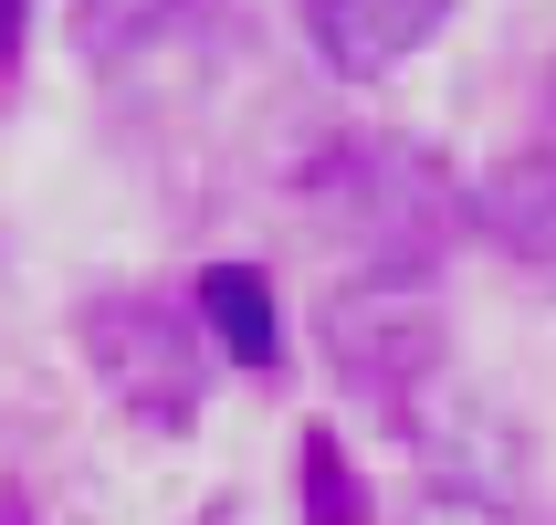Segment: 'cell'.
Returning <instances> with one entry per match:
<instances>
[{
  "label": "cell",
  "mask_w": 556,
  "mask_h": 525,
  "mask_svg": "<svg viewBox=\"0 0 556 525\" xmlns=\"http://www.w3.org/2000/svg\"><path fill=\"white\" fill-rule=\"evenodd\" d=\"M305 211L357 274H441L452 242H472V189L441 168L420 137L346 126L305 158Z\"/></svg>",
  "instance_id": "1"
},
{
  "label": "cell",
  "mask_w": 556,
  "mask_h": 525,
  "mask_svg": "<svg viewBox=\"0 0 556 525\" xmlns=\"http://www.w3.org/2000/svg\"><path fill=\"white\" fill-rule=\"evenodd\" d=\"M315 347H326V378L346 400H368L389 432L452 389V315L431 274H346L315 305Z\"/></svg>",
  "instance_id": "2"
},
{
  "label": "cell",
  "mask_w": 556,
  "mask_h": 525,
  "mask_svg": "<svg viewBox=\"0 0 556 525\" xmlns=\"http://www.w3.org/2000/svg\"><path fill=\"white\" fill-rule=\"evenodd\" d=\"M74 358L137 432H189L211 410V326L189 315V295H148V284H94L74 305Z\"/></svg>",
  "instance_id": "3"
},
{
  "label": "cell",
  "mask_w": 556,
  "mask_h": 525,
  "mask_svg": "<svg viewBox=\"0 0 556 525\" xmlns=\"http://www.w3.org/2000/svg\"><path fill=\"white\" fill-rule=\"evenodd\" d=\"M294 11H305V42H315V63H326L337 85L400 74V63L452 22V0H294Z\"/></svg>",
  "instance_id": "4"
},
{
  "label": "cell",
  "mask_w": 556,
  "mask_h": 525,
  "mask_svg": "<svg viewBox=\"0 0 556 525\" xmlns=\"http://www.w3.org/2000/svg\"><path fill=\"white\" fill-rule=\"evenodd\" d=\"M472 242H494L535 295H556V148H515L472 179Z\"/></svg>",
  "instance_id": "5"
},
{
  "label": "cell",
  "mask_w": 556,
  "mask_h": 525,
  "mask_svg": "<svg viewBox=\"0 0 556 525\" xmlns=\"http://www.w3.org/2000/svg\"><path fill=\"white\" fill-rule=\"evenodd\" d=\"M179 295H189V315L211 326L220 368H242V378H283V284L263 274V263H200Z\"/></svg>",
  "instance_id": "6"
},
{
  "label": "cell",
  "mask_w": 556,
  "mask_h": 525,
  "mask_svg": "<svg viewBox=\"0 0 556 525\" xmlns=\"http://www.w3.org/2000/svg\"><path fill=\"white\" fill-rule=\"evenodd\" d=\"M294 515L305 525H378L368 473H357V452L326 421H305V441H294Z\"/></svg>",
  "instance_id": "7"
},
{
  "label": "cell",
  "mask_w": 556,
  "mask_h": 525,
  "mask_svg": "<svg viewBox=\"0 0 556 525\" xmlns=\"http://www.w3.org/2000/svg\"><path fill=\"white\" fill-rule=\"evenodd\" d=\"M220 0H85V53L94 63H137V53H168L211 22Z\"/></svg>",
  "instance_id": "8"
},
{
  "label": "cell",
  "mask_w": 556,
  "mask_h": 525,
  "mask_svg": "<svg viewBox=\"0 0 556 525\" xmlns=\"http://www.w3.org/2000/svg\"><path fill=\"white\" fill-rule=\"evenodd\" d=\"M409 525H526L515 515V495H483V484H420V495H409Z\"/></svg>",
  "instance_id": "9"
},
{
  "label": "cell",
  "mask_w": 556,
  "mask_h": 525,
  "mask_svg": "<svg viewBox=\"0 0 556 525\" xmlns=\"http://www.w3.org/2000/svg\"><path fill=\"white\" fill-rule=\"evenodd\" d=\"M22 32H31V0H0V53L22 63Z\"/></svg>",
  "instance_id": "10"
},
{
  "label": "cell",
  "mask_w": 556,
  "mask_h": 525,
  "mask_svg": "<svg viewBox=\"0 0 556 525\" xmlns=\"http://www.w3.org/2000/svg\"><path fill=\"white\" fill-rule=\"evenodd\" d=\"M0 525H42V515H31V495H22V484H0Z\"/></svg>",
  "instance_id": "11"
},
{
  "label": "cell",
  "mask_w": 556,
  "mask_h": 525,
  "mask_svg": "<svg viewBox=\"0 0 556 525\" xmlns=\"http://www.w3.org/2000/svg\"><path fill=\"white\" fill-rule=\"evenodd\" d=\"M0 85H11V53H0Z\"/></svg>",
  "instance_id": "12"
}]
</instances>
